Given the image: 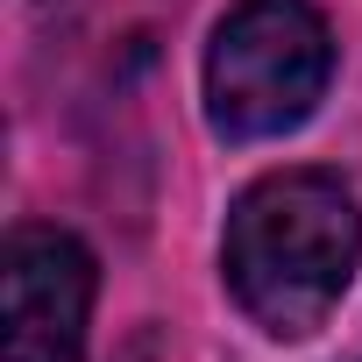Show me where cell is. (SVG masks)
Masks as SVG:
<instances>
[{"label": "cell", "mask_w": 362, "mask_h": 362, "mask_svg": "<svg viewBox=\"0 0 362 362\" xmlns=\"http://www.w3.org/2000/svg\"><path fill=\"white\" fill-rule=\"evenodd\" d=\"M355 256L362 221L334 170H270L228 206L221 277L235 305L277 341H305L334 320Z\"/></svg>", "instance_id": "obj_1"}, {"label": "cell", "mask_w": 362, "mask_h": 362, "mask_svg": "<svg viewBox=\"0 0 362 362\" xmlns=\"http://www.w3.org/2000/svg\"><path fill=\"white\" fill-rule=\"evenodd\" d=\"M334 78V36L313 0H235L206 43V121L221 142H270L313 121Z\"/></svg>", "instance_id": "obj_2"}, {"label": "cell", "mask_w": 362, "mask_h": 362, "mask_svg": "<svg viewBox=\"0 0 362 362\" xmlns=\"http://www.w3.org/2000/svg\"><path fill=\"white\" fill-rule=\"evenodd\" d=\"M100 263L64 228H15L0 256V327L8 362H86Z\"/></svg>", "instance_id": "obj_3"}]
</instances>
